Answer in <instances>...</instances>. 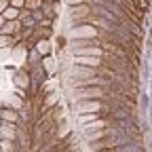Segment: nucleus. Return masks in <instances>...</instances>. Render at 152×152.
I'll list each match as a JSON object with an SVG mask.
<instances>
[{
    "label": "nucleus",
    "mask_w": 152,
    "mask_h": 152,
    "mask_svg": "<svg viewBox=\"0 0 152 152\" xmlns=\"http://www.w3.org/2000/svg\"><path fill=\"white\" fill-rule=\"evenodd\" d=\"M106 125H108V123H106V121H102V118H99V121H95V123H89V125L85 127V133H95V131H102V129H106Z\"/></svg>",
    "instance_id": "nucleus-7"
},
{
    "label": "nucleus",
    "mask_w": 152,
    "mask_h": 152,
    "mask_svg": "<svg viewBox=\"0 0 152 152\" xmlns=\"http://www.w3.org/2000/svg\"><path fill=\"white\" fill-rule=\"evenodd\" d=\"M76 66H85V68H102L104 66V61L99 59V57H83V55H78L76 57Z\"/></svg>",
    "instance_id": "nucleus-4"
},
{
    "label": "nucleus",
    "mask_w": 152,
    "mask_h": 152,
    "mask_svg": "<svg viewBox=\"0 0 152 152\" xmlns=\"http://www.w3.org/2000/svg\"><path fill=\"white\" fill-rule=\"evenodd\" d=\"M76 53L78 55H83V57H102V49H97V47H83V49H76Z\"/></svg>",
    "instance_id": "nucleus-5"
},
{
    "label": "nucleus",
    "mask_w": 152,
    "mask_h": 152,
    "mask_svg": "<svg viewBox=\"0 0 152 152\" xmlns=\"http://www.w3.org/2000/svg\"><path fill=\"white\" fill-rule=\"evenodd\" d=\"M9 9V2H7V0H0V13H4Z\"/></svg>",
    "instance_id": "nucleus-16"
},
{
    "label": "nucleus",
    "mask_w": 152,
    "mask_h": 152,
    "mask_svg": "<svg viewBox=\"0 0 152 152\" xmlns=\"http://www.w3.org/2000/svg\"><path fill=\"white\" fill-rule=\"evenodd\" d=\"M68 2H80V0H68Z\"/></svg>",
    "instance_id": "nucleus-20"
},
{
    "label": "nucleus",
    "mask_w": 152,
    "mask_h": 152,
    "mask_svg": "<svg viewBox=\"0 0 152 152\" xmlns=\"http://www.w3.org/2000/svg\"><path fill=\"white\" fill-rule=\"evenodd\" d=\"M0 152H2V148H0Z\"/></svg>",
    "instance_id": "nucleus-23"
},
{
    "label": "nucleus",
    "mask_w": 152,
    "mask_h": 152,
    "mask_svg": "<svg viewBox=\"0 0 152 152\" xmlns=\"http://www.w3.org/2000/svg\"><path fill=\"white\" fill-rule=\"evenodd\" d=\"M32 78H34V83H40V85H42V80H45V70H42L40 66H36V70H34V74H32Z\"/></svg>",
    "instance_id": "nucleus-11"
},
{
    "label": "nucleus",
    "mask_w": 152,
    "mask_h": 152,
    "mask_svg": "<svg viewBox=\"0 0 152 152\" xmlns=\"http://www.w3.org/2000/svg\"><path fill=\"white\" fill-rule=\"evenodd\" d=\"M32 15H34V19H38V21H42V13H40V11H34Z\"/></svg>",
    "instance_id": "nucleus-17"
},
{
    "label": "nucleus",
    "mask_w": 152,
    "mask_h": 152,
    "mask_svg": "<svg viewBox=\"0 0 152 152\" xmlns=\"http://www.w3.org/2000/svg\"><path fill=\"white\" fill-rule=\"evenodd\" d=\"M7 45H13V38H11V36L7 38V36L0 34V47H7Z\"/></svg>",
    "instance_id": "nucleus-13"
},
{
    "label": "nucleus",
    "mask_w": 152,
    "mask_h": 152,
    "mask_svg": "<svg viewBox=\"0 0 152 152\" xmlns=\"http://www.w3.org/2000/svg\"><path fill=\"white\" fill-rule=\"evenodd\" d=\"M0 135H2V140L15 142L17 140V125L15 123H0Z\"/></svg>",
    "instance_id": "nucleus-3"
},
{
    "label": "nucleus",
    "mask_w": 152,
    "mask_h": 152,
    "mask_svg": "<svg viewBox=\"0 0 152 152\" xmlns=\"http://www.w3.org/2000/svg\"><path fill=\"white\" fill-rule=\"evenodd\" d=\"M74 97L76 99H104L106 97V89L104 87H80V89H76L74 91Z\"/></svg>",
    "instance_id": "nucleus-1"
},
{
    "label": "nucleus",
    "mask_w": 152,
    "mask_h": 152,
    "mask_svg": "<svg viewBox=\"0 0 152 152\" xmlns=\"http://www.w3.org/2000/svg\"><path fill=\"white\" fill-rule=\"evenodd\" d=\"M47 51H49L47 40H40V42H38V53H47Z\"/></svg>",
    "instance_id": "nucleus-14"
},
{
    "label": "nucleus",
    "mask_w": 152,
    "mask_h": 152,
    "mask_svg": "<svg viewBox=\"0 0 152 152\" xmlns=\"http://www.w3.org/2000/svg\"><path fill=\"white\" fill-rule=\"evenodd\" d=\"M57 97H59V93H53V95H49V97H47V106L55 104V102H57Z\"/></svg>",
    "instance_id": "nucleus-15"
},
{
    "label": "nucleus",
    "mask_w": 152,
    "mask_h": 152,
    "mask_svg": "<svg viewBox=\"0 0 152 152\" xmlns=\"http://www.w3.org/2000/svg\"><path fill=\"white\" fill-rule=\"evenodd\" d=\"M2 15H4V17H7V19H9V21H15V17H17V15H19V11H17V9H15V7H9V9H7V11H4V13H2Z\"/></svg>",
    "instance_id": "nucleus-12"
},
{
    "label": "nucleus",
    "mask_w": 152,
    "mask_h": 152,
    "mask_svg": "<svg viewBox=\"0 0 152 152\" xmlns=\"http://www.w3.org/2000/svg\"><path fill=\"white\" fill-rule=\"evenodd\" d=\"M91 2H97V4H104V0H91Z\"/></svg>",
    "instance_id": "nucleus-19"
},
{
    "label": "nucleus",
    "mask_w": 152,
    "mask_h": 152,
    "mask_svg": "<svg viewBox=\"0 0 152 152\" xmlns=\"http://www.w3.org/2000/svg\"><path fill=\"white\" fill-rule=\"evenodd\" d=\"M15 152H26V150H19V148H17V150H15Z\"/></svg>",
    "instance_id": "nucleus-21"
},
{
    "label": "nucleus",
    "mask_w": 152,
    "mask_h": 152,
    "mask_svg": "<svg viewBox=\"0 0 152 152\" xmlns=\"http://www.w3.org/2000/svg\"><path fill=\"white\" fill-rule=\"evenodd\" d=\"M15 83H17V87H26V89H28V85H30V74L19 72V74L15 76Z\"/></svg>",
    "instance_id": "nucleus-9"
},
{
    "label": "nucleus",
    "mask_w": 152,
    "mask_h": 152,
    "mask_svg": "<svg viewBox=\"0 0 152 152\" xmlns=\"http://www.w3.org/2000/svg\"><path fill=\"white\" fill-rule=\"evenodd\" d=\"M102 152H114V150H102Z\"/></svg>",
    "instance_id": "nucleus-22"
},
{
    "label": "nucleus",
    "mask_w": 152,
    "mask_h": 152,
    "mask_svg": "<svg viewBox=\"0 0 152 152\" xmlns=\"http://www.w3.org/2000/svg\"><path fill=\"white\" fill-rule=\"evenodd\" d=\"M13 7H23V0H13Z\"/></svg>",
    "instance_id": "nucleus-18"
},
{
    "label": "nucleus",
    "mask_w": 152,
    "mask_h": 152,
    "mask_svg": "<svg viewBox=\"0 0 152 152\" xmlns=\"http://www.w3.org/2000/svg\"><path fill=\"white\" fill-rule=\"evenodd\" d=\"M0 118H2V123H17L19 114L15 110H0Z\"/></svg>",
    "instance_id": "nucleus-6"
},
{
    "label": "nucleus",
    "mask_w": 152,
    "mask_h": 152,
    "mask_svg": "<svg viewBox=\"0 0 152 152\" xmlns=\"http://www.w3.org/2000/svg\"><path fill=\"white\" fill-rule=\"evenodd\" d=\"M0 148H2V152H15L17 150V144L11 142V140H0Z\"/></svg>",
    "instance_id": "nucleus-10"
},
{
    "label": "nucleus",
    "mask_w": 152,
    "mask_h": 152,
    "mask_svg": "<svg viewBox=\"0 0 152 152\" xmlns=\"http://www.w3.org/2000/svg\"><path fill=\"white\" fill-rule=\"evenodd\" d=\"M76 110L80 114H91V112H102L104 106H102V99H85L76 104Z\"/></svg>",
    "instance_id": "nucleus-2"
},
{
    "label": "nucleus",
    "mask_w": 152,
    "mask_h": 152,
    "mask_svg": "<svg viewBox=\"0 0 152 152\" xmlns=\"http://www.w3.org/2000/svg\"><path fill=\"white\" fill-rule=\"evenodd\" d=\"M17 28H19V23H17V21H7L2 28H0V34H2V36H11Z\"/></svg>",
    "instance_id": "nucleus-8"
}]
</instances>
